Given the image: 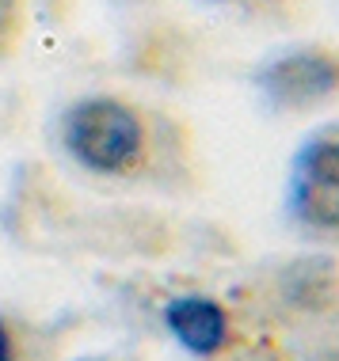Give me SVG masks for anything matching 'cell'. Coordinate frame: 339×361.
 Returning a JSON list of instances; mask_svg holds the SVG:
<instances>
[{
	"mask_svg": "<svg viewBox=\"0 0 339 361\" xmlns=\"http://www.w3.org/2000/svg\"><path fill=\"white\" fill-rule=\"evenodd\" d=\"M270 300L290 319L332 324L339 319V262L328 251H309L282 262L270 286Z\"/></svg>",
	"mask_w": 339,
	"mask_h": 361,
	"instance_id": "cell-5",
	"label": "cell"
},
{
	"mask_svg": "<svg viewBox=\"0 0 339 361\" xmlns=\"http://www.w3.org/2000/svg\"><path fill=\"white\" fill-rule=\"evenodd\" d=\"M0 361H35L31 335L8 312H0Z\"/></svg>",
	"mask_w": 339,
	"mask_h": 361,
	"instance_id": "cell-7",
	"label": "cell"
},
{
	"mask_svg": "<svg viewBox=\"0 0 339 361\" xmlns=\"http://www.w3.org/2000/svg\"><path fill=\"white\" fill-rule=\"evenodd\" d=\"M282 209L309 243L339 247V118L316 126L294 149Z\"/></svg>",
	"mask_w": 339,
	"mask_h": 361,
	"instance_id": "cell-2",
	"label": "cell"
},
{
	"mask_svg": "<svg viewBox=\"0 0 339 361\" xmlns=\"http://www.w3.org/2000/svg\"><path fill=\"white\" fill-rule=\"evenodd\" d=\"M61 149L100 179H141L160 160V122L126 95H81L61 114Z\"/></svg>",
	"mask_w": 339,
	"mask_h": 361,
	"instance_id": "cell-1",
	"label": "cell"
},
{
	"mask_svg": "<svg viewBox=\"0 0 339 361\" xmlns=\"http://www.w3.org/2000/svg\"><path fill=\"white\" fill-rule=\"evenodd\" d=\"M27 23V0H0V57H12Z\"/></svg>",
	"mask_w": 339,
	"mask_h": 361,
	"instance_id": "cell-6",
	"label": "cell"
},
{
	"mask_svg": "<svg viewBox=\"0 0 339 361\" xmlns=\"http://www.w3.org/2000/svg\"><path fill=\"white\" fill-rule=\"evenodd\" d=\"M76 361H119V357H103V354H88V357H76Z\"/></svg>",
	"mask_w": 339,
	"mask_h": 361,
	"instance_id": "cell-9",
	"label": "cell"
},
{
	"mask_svg": "<svg viewBox=\"0 0 339 361\" xmlns=\"http://www.w3.org/2000/svg\"><path fill=\"white\" fill-rule=\"evenodd\" d=\"M251 87L275 114H316L339 103V46L294 42L259 61Z\"/></svg>",
	"mask_w": 339,
	"mask_h": 361,
	"instance_id": "cell-3",
	"label": "cell"
},
{
	"mask_svg": "<svg viewBox=\"0 0 339 361\" xmlns=\"http://www.w3.org/2000/svg\"><path fill=\"white\" fill-rule=\"evenodd\" d=\"M164 327L183 354L198 361H225L244 346L232 308L214 293H179L164 305Z\"/></svg>",
	"mask_w": 339,
	"mask_h": 361,
	"instance_id": "cell-4",
	"label": "cell"
},
{
	"mask_svg": "<svg viewBox=\"0 0 339 361\" xmlns=\"http://www.w3.org/2000/svg\"><path fill=\"white\" fill-rule=\"evenodd\" d=\"M302 361H339V331H328L324 338H316V346Z\"/></svg>",
	"mask_w": 339,
	"mask_h": 361,
	"instance_id": "cell-8",
	"label": "cell"
}]
</instances>
